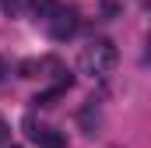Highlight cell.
Wrapping results in <instances>:
<instances>
[{
    "mask_svg": "<svg viewBox=\"0 0 151 148\" xmlns=\"http://www.w3.org/2000/svg\"><path fill=\"white\" fill-rule=\"evenodd\" d=\"M4 11H7V18H18L25 11V0H4Z\"/></svg>",
    "mask_w": 151,
    "mask_h": 148,
    "instance_id": "cell-6",
    "label": "cell"
},
{
    "mask_svg": "<svg viewBox=\"0 0 151 148\" xmlns=\"http://www.w3.org/2000/svg\"><path fill=\"white\" fill-rule=\"evenodd\" d=\"M18 71H21V78H49V81H53V85H60V88H70V85H74V74L67 71L56 57L21 60V64H18Z\"/></svg>",
    "mask_w": 151,
    "mask_h": 148,
    "instance_id": "cell-2",
    "label": "cell"
},
{
    "mask_svg": "<svg viewBox=\"0 0 151 148\" xmlns=\"http://www.w3.org/2000/svg\"><path fill=\"white\" fill-rule=\"evenodd\" d=\"M77 67H81V74H88V78H106V74L116 67V46L109 39H91V42L81 49Z\"/></svg>",
    "mask_w": 151,
    "mask_h": 148,
    "instance_id": "cell-1",
    "label": "cell"
},
{
    "mask_svg": "<svg viewBox=\"0 0 151 148\" xmlns=\"http://www.w3.org/2000/svg\"><path fill=\"white\" fill-rule=\"evenodd\" d=\"M4 148H18V145H4Z\"/></svg>",
    "mask_w": 151,
    "mask_h": 148,
    "instance_id": "cell-10",
    "label": "cell"
},
{
    "mask_svg": "<svg viewBox=\"0 0 151 148\" xmlns=\"http://www.w3.org/2000/svg\"><path fill=\"white\" fill-rule=\"evenodd\" d=\"M7 141H11V127H7V123H0V148L7 145Z\"/></svg>",
    "mask_w": 151,
    "mask_h": 148,
    "instance_id": "cell-7",
    "label": "cell"
},
{
    "mask_svg": "<svg viewBox=\"0 0 151 148\" xmlns=\"http://www.w3.org/2000/svg\"><path fill=\"white\" fill-rule=\"evenodd\" d=\"M28 7H32V14H35V18L46 21V18L56 11V0H28Z\"/></svg>",
    "mask_w": 151,
    "mask_h": 148,
    "instance_id": "cell-5",
    "label": "cell"
},
{
    "mask_svg": "<svg viewBox=\"0 0 151 148\" xmlns=\"http://www.w3.org/2000/svg\"><path fill=\"white\" fill-rule=\"evenodd\" d=\"M0 78H4V60H0Z\"/></svg>",
    "mask_w": 151,
    "mask_h": 148,
    "instance_id": "cell-8",
    "label": "cell"
},
{
    "mask_svg": "<svg viewBox=\"0 0 151 148\" xmlns=\"http://www.w3.org/2000/svg\"><path fill=\"white\" fill-rule=\"evenodd\" d=\"M46 28L53 39H70L77 32V11L74 7H56L49 18H46Z\"/></svg>",
    "mask_w": 151,
    "mask_h": 148,
    "instance_id": "cell-3",
    "label": "cell"
},
{
    "mask_svg": "<svg viewBox=\"0 0 151 148\" xmlns=\"http://www.w3.org/2000/svg\"><path fill=\"white\" fill-rule=\"evenodd\" d=\"M148 57H151V39H148Z\"/></svg>",
    "mask_w": 151,
    "mask_h": 148,
    "instance_id": "cell-9",
    "label": "cell"
},
{
    "mask_svg": "<svg viewBox=\"0 0 151 148\" xmlns=\"http://www.w3.org/2000/svg\"><path fill=\"white\" fill-rule=\"evenodd\" d=\"M25 131H28V138L35 141L39 148H67V138L56 131V127H49V123H35V120H25Z\"/></svg>",
    "mask_w": 151,
    "mask_h": 148,
    "instance_id": "cell-4",
    "label": "cell"
}]
</instances>
